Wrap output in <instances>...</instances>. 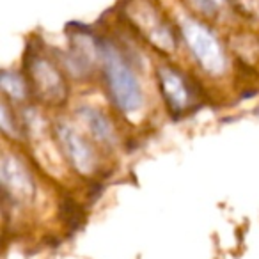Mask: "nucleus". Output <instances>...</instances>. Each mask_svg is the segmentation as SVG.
I'll list each match as a JSON object with an SVG mask.
<instances>
[{
    "mask_svg": "<svg viewBox=\"0 0 259 259\" xmlns=\"http://www.w3.org/2000/svg\"><path fill=\"white\" fill-rule=\"evenodd\" d=\"M100 68L105 91L115 107L126 117H135L144 108V91L141 80L122 50L110 39L100 41Z\"/></svg>",
    "mask_w": 259,
    "mask_h": 259,
    "instance_id": "f257e3e1",
    "label": "nucleus"
},
{
    "mask_svg": "<svg viewBox=\"0 0 259 259\" xmlns=\"http://www.w3.org/2000/svg\"><path fill=\"white\" fill-rule=\"evenodd\" d=\"M25 78L30 93L48 107H62L68 101L69 85L61 66L36 47H30L25 55Z\"/></svg>",
    "mask_w": 259,
    "mask_h": 259,
    "instance_id": "f03ea898",
    "label": "nucleus"
},
{
    "mask_svg": "<svg viewBox=\"0 0 259 259\" xmlns=\"http://www.w3.org/2000/svg\"><path fill=\"white\" fill-rule=\"evenodd\" d=\"M122 16L132 29L156 52L174 55L178 50V37L169 20L151 0H126Z\"/></svg>",
    "mask_w": 259,
    "mask_h": 259,
    "instance_id": "7ed1b4c3",
    "label": "nucleus"
},
{
    "mask_svg": "<svg viewBox=\"0 0 259 259\" xmlns=\"http://www.w3.org/2000/svg\"><path fill=\"white\" fill-rule=\"evenodd\" d=\"M180 30L192 59L206 75L217 78L227 71V52L222 41L208 25L197 18L183 16L180 20Z\"/></svg>",
    "mask_w": 259,
    "mask_h": 259,
    "instance_id": "20e7f679",
    "label": "nucleus"
},
{
    "mask_svg": "<svg viewBox=\"0 0 259 259\" xmlns=\"http://www.w3.org/2000/svg\"><path fill=\"white\" fill-rule=\"evenodd\" d=\"M54 139L57 149L68 165L80 176H93L98 170V153L93 142L66 121L54 124Z\"/></svg>",
    "mask_w": 259,
    "mask_h": 259,
    "instance_id": "39448f33",
    "label": "nucleus"
},
{
    "mask_svg": "<svg viewBox=\"0 0 259 259\" xmlns=\"http://www.w3.org/2000/svg\"><path fill=\"white\" fill-rule=\"evenodd\" d=\"M156 82H158V91L165 103L169 114L183 115L194 107L195 93L192 89L187 76L172 66H160L156 68Z\"/></svg>",
    "mask_w": 259,
    "mask_h": 259,
    "instance_id": "423d86ee",
    "label": "nucleus"
},
{
    "mask_svg": "<svg viewBox=\"0 0 259 259\" xmlns=\"http://www.w3.org/2000/svg\"><path fill=\"white\" fill-rule=\"evenodd\" d=\"M100 64V41L87 29H73L69 34L66 66L76 78H89Z\"/></svg>",
    "mask_w": 259,
    "mask_h": 259,
    "instance_id": "0eeeda50",
    "label": "nucleus"
},
{
    "mask_svg": "<svg viewBox=\"0 0 259 259\" xmlns=\"http://www.w3.org/2000/svg\"><path fill=\"white\" fill-rule=\"evenodd\" d=\"M0 180L6 194L16 202H29L32 201L36 194L32 174L29 172L25 162L18 155L6 153L0 162Z\"/></svg>",
    "mask_w": 259,
    "mask_h": 259,
    "instance_id": "6e6552de",
    "label": "nucleus"
},
{
    "mask_svg": "<svg viewBox=\"0 0 259 259\" xmlns=\"http://www.w3.org/2000/svg\"><path fill=\"white\" fill-rule=\"evenodd\" d=\"M76 115H78L82 124L85 126L89 135L96 142H100L103 146L115 144L114 122L110 121V117L103 110H100L96 107H91V105H83V107L76 108Z\"/></svg>",
    "mask_w": 259,
    "mask_h": 259,
    "instance_id": "1a4fd4ad",
    "label": "nucleus"
},
{
    "mask_svg": "<svg viewBox=\"0 0 259 259\" xmlns=\"http://www.w3.org/2000/svg\"><path fill=\"white\" fill-rule=\"evenodd\" d=\"M0 85H2V91H4L6 100H11L15 103H25L30 94V87L25 76L20 75L18 71H11V69H4L2 71Z\"/></svg>",
    "mask_w": 259,
    "mask_h": 259,
    "instance_id": "9d476101",
    "label": "nucleus"
},
{
    "mask_svg": "<svg viewBox=\"0 0 259 259\" xmlns=\"http://www.w3.org/2000/svg\"><path fill=\"white\" fill-rule=\"evenodd\" d=\"M0 124H2V132H4L6 137L13 139V141H22L25 137V126L15 115L11 103L6 98L0 105Z\"/></svg>",
    "mask_w": 259,
    "mask_h": 259,
    "instance_id": "9b49d317",
    "label": "nucleus"
},
{
    "mask_svg": "<svg viewBox=\"0 0 259 259\" xmlns=\"http://www.w3.org/2000/svg\"><path fill=\"white\" fill-rule=\"evenodd\" d=\"M188 6V9L197 13L201 18L215 20L226 11V8L231 4L229 0H183Z\"/></svg>",
    "mask_w": 259,
    "mask_h": 259,
    "instance_id": "f8f14e48",
    "label": "nucleus"
},
{
    "mask_svg": "<svg viewBox=\"0 0 259 259\" xmlns=\"http://www.w3.org/2000/svg\"><path fill=\"white\" fill-rule=\"evenodd\" d=\"M229 2L238 11L243 13V16L259 20V0H229Z\"/></svg>",
    "mask_w": 259,
    "mask_h": 259,
    "instance_id": "ddd939ff",
    "label": "nucleus"
}]
</instances>
